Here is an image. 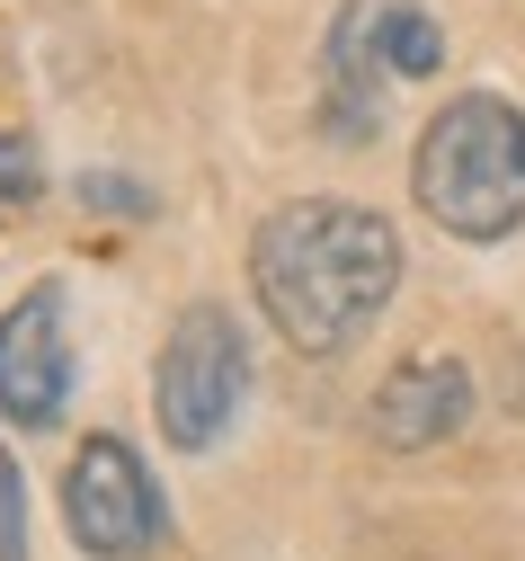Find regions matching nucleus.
Instances as JSON below:
<instances>
[{
    "label": "nucleus",
    "instance_id": "nucleus-1",
    "mask_svg": "<svg viewBox=\"0 0 525 561\" xmlns=\"http://www.w3.org/2000/svg\"><path fill=\"white\" fill-rule=\"evenodd\" d=\"M250 286L285 347L339 357L401 286V232L356 196H294L250 232Z\"/></svg>",
    "mask_w": 525,
    "mask_h": 561
},
{
    "label": "nucleus",
    "instance_id": "nucleus-2",
    "mask_svg": "<svg viewBox=\"0 0 525 561\" xmlns=\"http://www.w3.org/2000/svg\"><path fill=\"white\" fill-rule=\"evenodd\" d=\"M410 196L455 241H507L525 224V107L499 90H455L419 125Z\"/></svg>",
    "mask_w": 525,
    "mask_h": 561
},
{
    "label": "nucleus",
    "instance_id": "nucleus-3",
    "mask_svg": "<svg viewBox=\"0 0 525 561\" xmlns=\"http://www.w3.org/2000/svg\"><path fill=\"white\" fill-rule=\"evenodd\" d=\"M250 392V347H241V321L222 304H187L161 339V366H152V410H161V437L179 455H205L232 410Z\"/></svg>",
    "mask_w": 525,
    "mask_h": 561
},
{
    "label": "nucleus",
    "instance_id": "nucleus-4",
    "mask_svg": "<svg viewBox=\"0 0 525 561\" xmlns=\"http://www.w3.org/2000/svg\"><path fill=\"white\" fill-rule=\"evenodd\" d=\"M62 526L90 561H142L161 543V490L125 437H90L62 463Z\"/></svg>",
    "mask_w": 525,
    "mask_h": 561
},
{
    "label": "nucleus",
    "instance_id": "nucleus-5",
    "mask_svg": "<svg viewBox=\"0 0 525 561\" xmlns=\"http://www.w3.org/2000/svg\"><path fill=\"white\" fill-rule=\"evenodd\" d=\"M71 401V330H62V286H36L0 312V410L19 428H54Z\"/></svg>",
    "mask_w": 525,
    "mask_h": 561
},
{
    "label": "nucleus",
    "instance_id": "nucleus-6",
    "mask_svg": "<svg viewBox=\"0 0 525 561\" xmlns=\"http://www.w3.org/2000/svg\"><path fill=\"white\" fill-rule=\"evenodd\" d=\"M464 419H472V366L445 357V347H419V357H401L384 383H374L365 428L392 455H419V446H445Z\"/></svg>",
    "mask_w": 525,
    "mask_h": 561
},
{
    "label": "nucleus",
    "instance_id": "nucleus-7",
    "mask_svg": "<svg viewBox=\"0 0 525 561\" xmlns=\"http://www.w3.org/2000/svg\"><path fill=\"white\" fill-rule=\"evenodd\" d=\"M384 62H392L401 81H419V72H436V62H445L427 10H410V0H392V10H384Z\"/></svg>",
    "mask_w": 525,
    "mask_h": 561
},
{
    "label": "nucleus",
    "instance_id": "nucleus-8",
    "mask_svg": "<svg viewBox=\"0 0 525 561\" xmlns=\"http://www.w3.org/2000/svg\"><path fill=\"white\" fill-rule=\"evenodd\" d=\"M36 187H45L36 144H27V134H0V224H10V215H27V205H36Z\"/></svg>",
    "mask_w": 525,
    "mask_h": 561
},
{
    "label": "nucleus",
    "instance_id": "nucleus-9",
    "mask_svg": "<svg viewBox=\"0 0 525 561\" xmlns=\"http://www.w3.org/2000/svg\"><path fill=\"white\" fill-rule=\"evenodd\" d=\"M0 561H27V481L0 446Z\"/></svg>",
    "mask_w": 525,
    "mask_h": 561
}]
</instances>
